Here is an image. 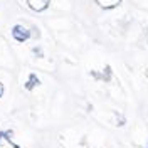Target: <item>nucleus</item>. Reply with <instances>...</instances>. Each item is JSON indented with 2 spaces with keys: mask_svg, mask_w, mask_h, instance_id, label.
Returning a JSON list of instances; mask_svg holds the SVG:
<instances>
[{
  "mask_svg": "<svg viewBox=\"0 0 148 148\" xmlns=\"http://www.w3.org/2000/svg\"><path fill=\"white\" fill-rule=\"evenodd\" d=\"M12 37H14L17 42H25L29 37H30V32H29V29H25L24 25H14V27H12Z\"/></svg>",
  "mask_w": 148,
  "mask_h": 148,
  "instance_id": "1",
  "label": "nucleus"
},
{
  "mask_svg": "<svg viewBox=\"0 0 148 148\" xmlns=\"http://www.w3.org/2000/svg\"><path fill=\"white\" fill-rule=\"evenodd\" d=\"M49 2L51 0H27V5L36 12H42L49 7Z\"/></svg>",
  "mask_w": 148,
  "mask_h": 148,
  "instance_id": "2",
  "label": "nucleus"
},
{
  "mask_svg": "<svg viewBox=\"0 0 148 148\" xmlns=\"http://www.w3.org/2000/svg\"><path fill=\"white\" fill-rule=\"evenodd\" d=\"M39 84H40V79H39L34 73H30L27 83H25V89H27V91H32V89H34L36 86H39Z\"/></svg>",
  "mask_w": 148,
  "mask_h": 148,
  "instance_id": "3",
  "label": "nucleus"
},
{
  "mask_svg": "<svg viewBox=\"0 0 148 148\" xmlns=\"http://www.w3.org/2000/svg\"><path fill=\"white\" fill-rule=\"evenodd\" d=\"M7 143H10L14 148H18V145H14V143H12V131H5V133L2 131V133H0V145L5 147Z\"/></svg>",
  "mask_w": 148,
  "mask_h": 148,
  "instance_id": "4",
  "label": "nucleus"
},
{
  "mask_svg": "<svg viewBox=\"0 0 148 148\" xmlns=\"http://www.w3.org/2000/svg\"><path fill=\"white\" fill-rule=\"evenodd\" d=\"M96 2H98V5L103 7V9H113V7L120 5L121 0H96Z\"/></svg>",
  "mask_w": 148,
  "mask_h": 148,
  "instance_id": "5",
  "label": "nucleus"
},
{
  "mask_svg": "<svg viewBox=\"0 0 148 148\" xmlns=\"http://www.w3.org/2000/svg\"><path fill=\"white\" fill-rule=\"evenodd\" d=\"M2 94H3V84L0 83V98H2Z\"/></svg>",
  "mask_w": 148,
  "mask_h": 148,
  "instance_id": "6",
  "label": "nucleus"
}]
</instances>
